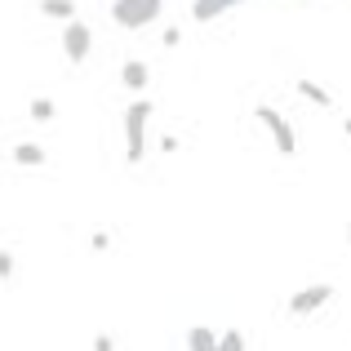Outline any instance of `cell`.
Returning a JSON list of instances; mask_svg holds the SVG:
<instances>
[{
  "label": "cell",
  "instance_id": "obj_4",
  "mask_svg": "<svg viewBox=\"0 0 351 351\" xmlns=\"http://www.w3.org/2000/svg\"><path fill=\"white\" fill-rule=\"evenodd\" d=\"M329 298H334V285H325V280H320V285H307V289H298V293H293V298L285 302V311H289L293 320H307V316H316V311L325 307Z\"/></svg>",
  "mask_w": 351,
  "mask_h": 351
},
{
  "label": "cell",
  "instance_id": "obj_9",
  "mask_svg": "<svg viewBox=\"0 0 351 351\" xmlns=\"http://www.w3.org/2000/svg\"><path fill=\"white\" fill-rule=\"evenodd\" d=\"M40 14L53 23H71L76 18V0H40Z\"/></svg>",
  "mask_w": 351,
  "mask_h": 351
},
{
  "label": "cell",
  "instance_id": "obj_1",
  "mask_svg": "<svg viewBox=\"0 0 351 351\" xmlns=\"http://www.w3.org/2000/svg\"><path fill=\"white\" fill-rule=\"evenodd\" d=\"M156 103L152 98H134V103L125 107V160L138 165L147 156V120H152Z\"/></svg>",
  "mask_w": 351,
  "mask_h": 351
},
{
  "label": "cell",
  "instance_id": "obj_14",
  "mask_svg": "<svg viewBox=\"0 0 351 351\" xmlns=\"http://www.w3.org/2000/svg\"><path fill=\"white\" fill-rule=\"evenodd\" d=\"M0 280H14V254L0 249Z\"/></svg>",
  "mask_w": 351,
  "mask_h": 351
},
{
  "label": "cell",
  "instance_id": "obj_10",
  "mask_svg": "<svg viewBox=\"0 0 351 351\" xmlns=\"http://www.w3.org/2000/svg\"><path fill=\"white\" fill-rule=\"evenodd\" d=\"M187 351H218V338L209 334L205 325H191L187 329Z\"/></svg>",
  "mask_w": 351,
  "mask_h": 351
},
{
  "label": "cell",
  "instance_id": "obj_15",
  "mask_svg": "<svg viewBox=\"0 0 351 351\" xmlns=\"http://www.w3.org/2000/svg\"><path fill=\"white\" fill-rule=\"evenodd\" d=\"M160 45H165V49H178V45H182V32H178V27H169V32L160 36Z\"/></svg>",
  "mask_w": 351,
  "mask_h": 351
},
{
  "label": "cell",
  "instance_id": "obj_18",
  "mask_svg": "<svg viewBox=\"0 0 351 351\" xmlns=\"http://www.w3.org/2000/svg\"><path fill=\"white\" fill-rule=\"evenodd\" d=\"M178 147H182V143H178V138H173V134H165V138H160V152H165V156H173V152H178Z\"/></svg>",
  "mask_w": 351,
  "mask_h": 351
},
{
  "label": "cell",
  "instance_id": "obj_6",
  "mask_svg": "<svg viewBox=\"0 0 351 351\" xmlns=\"http://www.w3.org/2000/svg\"><path fill=\"white\" fill-rule=\"evenodd\" d=\"M147 80H152V67H147L143 58H125V67H120V85H125L129 94H143Z\"/></svg>",
  "mask_w": 351,
  "mask_h": 351
},
{
  "label": "cell",
  "instance_id": "obj_8",
  "mask_svg": "<svg viewBox=\"0 0 351 351\" xmlns=\"http://www.w3.org/2000/svg\"><path fill=\"white\" fill-rule=\"evenodd\" d=\"M9 160H14V165H32V169H36V165H45L49 156H45L40 143H18L14 152H9Z\"/></svg>",
  "mask_w": 351,
  "mask_h": 351
},
{
  "label": "cell",
  "instance_id": "obj_5",
  "mask_svg": "<svg viewBox=\"0 0 351 351\" xmlns=\"http://www.w3.org/2000/svg\"><path fill=\"white\" fill-rule=\"evenodd\" d=\"M89 49H94V32H89L80 18H71V23H62V53H67V62H85Z\"/></svg>",
  "mask_w": 351,
  "mask_h": 351
},
{
  "label": "cell",
  "instance_id": "obj_2",
  "mask_svg": "<svg viewBox=\"0 0 351 351\" xmlns=\"http://www.w3.org/2000/svg\"><path fill=\"white\" fill-rule=\"evenodd\" d=\"M165 0H112V23L125 27V32H143L160 18Z\"/></svg>",
  "mask_w": 351,
  "mask_h": 351
},
{
  "label": "cell",
  "instance_id": "obj_3",
  "mask_svg": "<svg viewBox=\"0 0 351 351\" xmlns=\"http://www.w3.org/2000/svg\"><path fill=\"white\" fill-rule=\"evenodd\" d=\"M254 116L267 125V134H271L276 152H280V156H298V134H293V125H289V120H285L280 112H276L271 103H258V107H254Z\"/></svg>",
  "mask_w": 351,
  "mask_h": 351
},
{
  "label": "cell",
  "instance_id": "obj_13",
  "mask_svg": "<svg viewBox=\"0 0 351 351\" xmlns=\"http://www.w3.org/2000/svg\"><path fill=\"white\" fill-rule=\"evenodd\" d=\"M218 351H245V334H240V329H227V334L218 338Z\"/></svg>",
  "mask_w": 351,
  "mask_h": 351
},
{
  "label": "cell",
  "instance_id": "obj_7",
  "mask_svg": "<svg viewBox=\"0 0 351 351\" xmlns=\"http://www.w3.org/2000/svg\"><path fill=\"white\" fill-rule=\"evenodd\" d=\"M232 5H240V0H196V5H191V23H214V18L227 14Z\"/></svg>",
  "mask_w": 351,
  "mask_h": 351
},
{
  "label": "cell",
  "instance_id": "obj_16",
  "mask_svg": "<svg viewBox=\"0 0 351 351\" xmlns=\"http://www.w3.org/2000/svg\"><path fill=\"white\" fill-rule=\"evenodd\" d=\"M89 249H98V254H103V249H112V236H107V232H94V236H89Z\"/></svg>",
  "mask_w": 351,
  "mask_h": 351
},
{
  "label": "cell",
  "instance_id": "obj_17",
  "mask_svg": "<svg viewBox=\"0 0 351 351\" xmlns=\"http://www.w3.org/2000/svg\"><path fill=\"white\" fill-rule=\"evenodd\" d=\"M94 351H116V338L112 334H98L94 338Z\"/></svg>",
  "mask_w": 351,
  "mask_h": 351
},
{
  "label": "cell",
  "instance_id": "obj_12",
  "mask_svg": "<svg viewBox=\"0 0 351 351\" xmlns=\"http://www.w3.org/2000/svg\"><path fill=\"white\" fill-rule=\"evenodd\" d=\"M53 116H58V103H53V98H32V120H40V125H49Z\"/></svg>",
  "mask_w": 351,
  "mask_h": 351
},
{
  "label": "cell",
  "instance_id": "obj_11",
  "mask_svg": "<svg viewBox=\"0 0 351 351\" xmlns=\"http://www.w3.org/2000/svg\"><path fill=\"white\" fill-rule=\"evenodd\" d=\"M298 94L307 98V103H316V107H334V94H329V89H320L316 80H298Z\"/></svg>",
  "mask_w": 351,
  "mask_h": 351
}]
</instances>
